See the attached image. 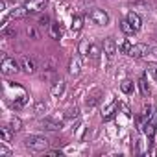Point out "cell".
<instances>
[{"label": "cell", "instance_id": "1", "mask_svg": "<svg viewBox=\"0 0 157 157\" xmlns=\"http://www.w3.org/2000/svg\"><path fill=\"white\" fill-rule=\"evenodd\" d=\"M24 142H26V148H30L33 151H44L48 148V144H50V140L46 137H41V135H32Z\"/></svg>", "mask_w": 157, "mask_h": 157}, {"label": "cell", "instance_id": "2", "mask_svg": "<svg viewBox=\"0 0 157 157\" xmlns=\"http://www.w3.org/2000/svg\"><path fill=\"white\" fill-rule=\"evenodd\" d=\"M0 70H2L4 76H13V74H17V72L21 70V65H19L13 57L4 56V57H2V63H0Z\"/></svg>", "mask_w": 157, "mask_h": 157}, {"label": "cell", "instance_id": "3", "mask_svg": "<svg viewBox=\"0 0 157 157\" xmlns=\"http://www.w3.org/2000/svg\"><path fill=\"white\" fill-rule=\"evenodd\" d=\"M89 19H91L94 24H98V26L109 24V15H107L104 10H93V11L89 13Z\"/></svg>", "mask_w": 157, "mask_h": 157}, {"label": "cell", "instance_id": "4", "mask_svg": "<svg viewBox=\"0 0 157 157\" xmlns=\"http://www.w3.org/2000/svg\"><path fill=\"white\" fill-rule=\"evenodd\" d=\"M80 70H82V56H80V52H78L68 61V74L70 76H78V74H80Z\"/></svg>", "mask_w": 157, "mask_h": 157}, {"label": "cell", "instance_id": "5", "mask_svg": "<svg viewBox=\"0 0 157 157\" xmlns=\"http://www.w3.org/2000/svg\"><path fill=\"white\" fill-rule=\"evenodd\" d=\"M148 52H150V48H148V44H146V43H137V44H133V46H131V50H129V54H128V56H131L133 59H140V57H144Z\"/></svg>", "mask_w": 157, "mask_h": 157}, {"label": "cell", "instance_id": "6", "mask_svg": "<svg viewBox=\"0 0 157 157\" xmlns=\"http://www.w3.org/2000/svg\"><path fill=\"white\" fill-rule=\"evenodd\" d=\"M46 4H48V0H26L24 6L30 13H39L46 10Z\"/></svg>", "mask_w": 157, "mask_h": 157}, {"label": "cell", "instance_id": "7", "mask_svg": "<svg viewBox=\"0 0 157 157\" xmlns=\"http://www.w3.org/2000/svg\"><path fill=\"white\" fill-rule=\"evenodd\" d=\"M104 54L107 56V59H113L117 54V43L113 41V37H107L104 41Z\"/></svg>", "mask_w": 157, "mask_h": 157}, {"label": "cell", "instance_id": "8", "mask_svg": "<svg viewBox=\"0 0 157 157\" xmlns=\"http://www.w3.org/2000/svg\"><path fill=\"white\" fill-rule=\"evenodd\" d=\"M21 68H22L26 74H33V72H35V63H33V59L28 57V56H24V57L21 59Z\"/></svg>", "mask_w": 157, "mask_h": 157}, {"label": "cell", "instance_id": "9", "mask_svg": "<svg viewBox=\"0 0 157 157\" xmlns=\"http://www.w3.org/2000/svg\"><path fill=\"white\" fill-rule=\"evenodd\" d=\"M117 109H118V102H117V100H113V102H111V104L104 109L102 118H104V120H111V118H113V115L117 113Z\"/></svg>", "mask_w": 157, "mask_h": 157}, {"label": "cell", "instance_id": "10", "mask_svg": "<svg viewBox=\"0 0 157 157\" xmlns=\"http://www.w3.org/2000/svg\"><path fill=\"white\" fill-rule=\"evenodd\" d=\"M50 93H52V96H54V98H59V96H63V93H65V80H57V82L52 85Z\"/></svg>", "mask_w": 157, "mask_h": 157}, {"label": "cell", "instance_id": "11", "mask_svg": "<svg viewBox=\"0 0 157 157\" xmlns=\"http://www.w3.org/2000/svg\"><path fill=\"white\" fill-rule=\"evenodd\" d=\"M126 19H128V21H129V24H131V26L135 28V32H139V30L142 28V21H140V17H139V15H137L135 11H129Z\"/></svg>", "mask_w": 157, "mask_h": 157}, {"label": "cell", "instance_id": "12", "mask_svg": "<svg viewBox=\"0 0 157 157\" xmlns=\"http://www.w3.org/2000/svg\"><path fill=\"white\" fill-rule=\"evenodd\" d=\"M41 124H43V128H44V129H48V131H57V129H61V128H63V124H61V122L52 120V118H44Z\"/></svg>", "mask_w": 157, "mask_h": 157}, {"label": "cell", "instance_id": "13", "mask_svg": "<svg viewBox=\"0 0 157 157\" xmlns=\"http://www.w3.org/2000/svg\"><path fill=\"white\" fill-rule=\"evenodd\" d=\"M30 11L26 10V6H19V8H13L11 11H10V19H22V17H26Z\"/></svg>", "mask_w": 157, "mask_h": 157}, {"label": "cell", "instance_id": "14", "mask_svg": "<svg viewBox=\"0 0 157 157\" xmlns=\"http://www.w3.org/2000/svg\"><path fill=\"white\" fill-rule=\"evenodd\" d=\"M50 35H52L54 39H59V37L63 35V26H61L59 22H52V24H50Z\"/></svg>", "mask_w": 157, "mask_h": 157}, {"label": "cell", "instance_id": "15", "mask_svg": "<svg viewBox=\"0 0 157 157\" xmlns=\"http://www.w3.org/2000/svg\"><path fill=\"white\" fill-rule=\"evenodd\" d=\"M13 129L10 126H4V128H0V135H2V142H10L13 139Z\"/></svg>", "mask_w": 157, "mask_h": 157}, {"label": "cell", "instance_id": "16", "mask_svg": "<svg viewBox=\"0 0 157 157\" xmlns=\"http://www.w3.org/2000/svg\"><path fill=\"white\" fill-rule=\"evenodd\" d=\"M139 89H140V94L142 96H150V85H148V82H146L144 76L139 80Z\"/></svg>", "mask_w": 157, "mask_h": 157}, {"label": "cell", "instance_id": "17", "mask_svg": "<svg viewBox=\"0 0 157 157\" xmlns=\"http://www.w3.org/2000/svg\"><path fill=\"white\" fill-rule=\"evenodd\" d=\"M120 30H122L126 35H133V33H135V28L129 24V21H128V19H124V21L120 22Z\"/></svg>", "mask_w": 157, "mask_h": 157}, {"label": "cell", "instance_id": "18", "mask_svg": "<svg viewBox=\"0 0 157 157\" xmlns=\"http://www.w3.org/2000/svg\"><path fill=\"white\" fill-rule=\"evenodd\" d=\"M82 28H83V17L76 15V17H74V21H72V32H74V33H78Z\"/></svg>", "mask_w": 157, "mask_h": 157}, {"label": "cell", "instance_id": "19", "mask_svg": "<svg viewBox=\"0 0 157 157\" xmlns=\"http://www.w3.org/2000/svg\"><path fill=\"white\" fill-rule=\"evenodd\" d=\"M10 128H11L15 133L21 131V129H22V122H21V118H19V117H13V118L10 120Z\"/></svg>", "mask_w": 157, "mask_h": 157}, {"label": "cell", "instance_id": "20", "mask_svg": "<svg viewBox=\"0 0 157 157\" xmlns=\"http://www.w3.org/2000/svg\"><path fill=\"white\" fill-rule=\"evenodd\" d=\"M120 91H122L124 94H129V93L133 91V82H129V80H124V82L120 83Z\"/></svg>", "mask_w": 157, "mask_h": 157}, {"label": "cell", "instance_id": "21", "mask_svg": "<svg viewBox=\"0 0 157 157\" xmlns=\"http://www.w3.org/2000/svg\"><path fill=\"white\" fill-rule=\"evenodd\" d=\"M89 43L87 41H82L80 43V56H83V57H87V54H89Z\"/></svg>", "mask_w": 157, "mask_h": 157}, {"label": "cell", "instance_id": "22", "mask_svg": "<svg viewBox=\"0 0 157 157\" xmlns=\"http://www.w3.org/2000/svg\"><path fill=\"white\" fill-rule=\"evenodd\" d=\"M131 46H133V44H131V41H124V43L120 44V52H122V54H129Z\"/></svg>", "mask_w": 157, "mask_h": 157}, {"label": "cell", "instance_id": "23", "mask_svg": "<svg viewBox=\"0 0 157 157\" xmlns=\"http://www.w3.org/2000/svg\"><path fill=\"white\" fill-rule=\"evenodd\" d=\"M89 52H91V54H89V56H91V57H93V59H96V57H98V56H100V48H98V46H96V44H91V46H89Z\"/></svg>", "mask_w": 157, "mask_h": 157}, {"label": "cell", "instance_id": "24", "mask_svg": "<svg viewBox=\"0 0 157 157\" xmlns=\"http://www.w3.org/2000/svg\"><path fill=\"white\" fill-rule=\"evenodd\" d=\"M146 68H148V72L155 78V80H157V63H148V67H146Z\"/></svg>", "mask_w": 157, "mask_h": 157}, {"label": "cell", "instance_id": "25", "mask_svg": "<svg viewBox=\"0 0 157 157\" xmlns=\"http://www.w3.org/2000/svg\"><path fill=\"white\" fill-rule=\"evenodd\" d=\"M15 33H17V32H15L13 28H2V35H4V37H13Z\"/></svg>", "mask_w": 157, "mask_h": 157}, {"label": "cell", "instance_id": "26", "mask_svg": "<svg viewBox=\"0 0 157 157\" xmlns=\"http://www.w3.org/2000/svg\"><path fill=\"white\" fill-rule=\"evenodd\" d=\"M11 153H10V150L4 146V144H0V157H10Z\"/></svg>", "mask_w": 157, "mask_h": 157}, {"label": "cell", "instance_id": "27", "mask_svg": "<svg viewBox=\"0 0 157 157\" xmlns=\"http://www.w3.org/2000/svg\"><path fill=\"white\" fill-rule=\"evenodd\" d=\"M48 22H50V17H48V15H41V17H39V24L44 26V24H48Z\"/></svg>", "mask_w": 157, "mask_h": 157}, {"label": "cell", "instance_id": "28", "mask_svg": "<svg viewBox=\"0 0 157 157\" xmlns=\"http://www.w3.org/2000/svg\"><path fill=\"white\" fill-rule=\"evenodd\" d=\"M28 37H32V39H37V37H39L37 32H35V28H32V26L28 28Z\"/></svg>", "mask_w": 157, "mask_h": 157}, {"label": "cell", "instance_id": "29", "mask_svg": "<svg viewBox=\"0 0 157 157\" xmlns=\"http://www.w3.org/2000/svg\"><path fill=\"white\" fill-rule=\"evenodd\" d=\"M46 109V105H44V102H37V105H35V111L37 113H43Z\"/></svg>", "mask_w": 157, "mask_h": 157}, {"label": "cell", "instance_id": "30", "mask_svg": "<svg viewBox=\"0 0 157 157\" xmlns=\"http://www.w3.org/2000/svg\"><path fill=\"white\" fill-rule=\"evenodd\" d=\"M67 117H68V118H70V117H78V107H70L68 113H67Z\"/></svg>", "mask_w": 157, "mask_h": 157}, {"label": "cell", "instance_id": "31", "mask_svg": "<svg viewBox=\"0 0 157 157\" xmlns=\"http://www.w3.org/2000/svg\"><path fill=\"white\" fill-rule=\"evenodd\" d=\"M50 157H56V155H61V151H57V150H52V151H46Z\"/></svg>", "mask_w": 157, "mask_h": 157}, {"label": "cell", "instance_id": "32", "mask_svg": "<svg viewBox=\"0 0 157 157\" xmlns=\"http://www.w3.org/2000/svg\"><path fill=\"white\" fill-rule=\"evenodd\" d=\"M151 54H153V56L157 57V46H155V48H151Z\"/></svg>", "mask_w": 157, "mask_h": 157}]
</instances>
